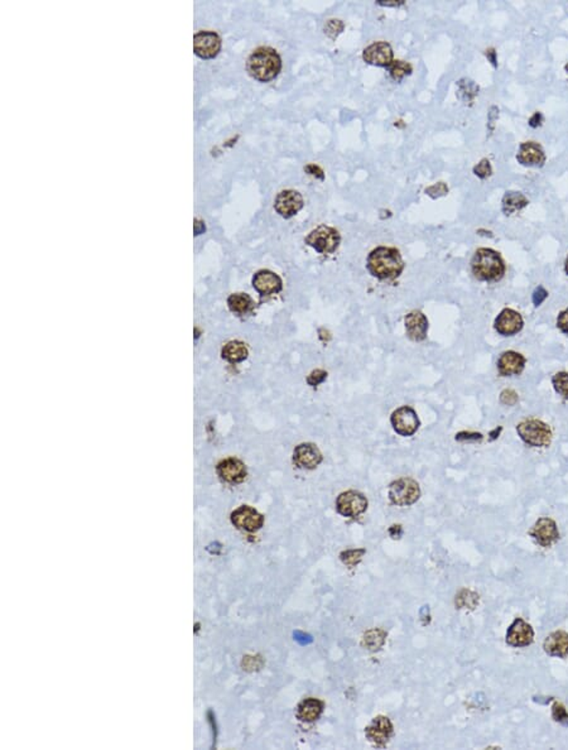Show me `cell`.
Masks as SVG:
<instances>
[{"instance_id":"1","label":"cell","mask_w":568,"mask_h":750,"mask_svg":"<svg viewBox=\"0 0 568 750\" xmlns=\"http://www.w3.org/2000/svg\"><path fill=\"white\" fill-rule=\"evenodd\" d=\"M366 268L378 279H395L402 274L404 261L398 249L379 246L369 254Z\"/></svg>"},{"instance_id":"2","label":"cell","mask_w":568,"mask_h":750,"mask_svg":"<svg viewBox=\"0 0 568 750\" xmlns=\"http://www.w3.org/2000/svg\"><path fill=\"white\" fill-rule=\"evenodd\" d=\"M282 69V60L274 48L259 47L252 51L248 58L246 70L249 75L261 82L276 79Z\"/></svg>"},{"instance_id":"3","label":"cell","mask_w":568,"mask_h":750,"mask_svg":"<svg viewBox=\"0 0 568 750\" xmlns=\"http://www.w3.org/2000/svg\"><path fill=\"white\" fill-rule=\"evenodd\" d=\"M473 276L484 282H497L505 274L504 261L493 249L482 248L473 254L471 261Z\"/></svg>"},{"instance_id":"4","label":"cell","mask_w":568,"mask_h":750,"mask_svg":"<svg viewBox=\"0 0 568 750\" xmlns=\"http://www.w3.org/2000/svg\"><path fill=\"white\" fill-rule=\"evenodd\" d=\"M517 432L521 441L530 447H548L552 443V430L543 421L536 419H525L517 426Z\"/></svg>"},{"instance_id":"5","label":"cell","mask_w":568,"mask_h":750,"mask_svg":"<svg viewBox=\"0 0 568 750\" xmlns=\"http://www.w3.org/2000/svg\"><path fill=\"white\" fill-rule=\"evenodd\" d=\"M305 242L318 253L332 254L338 250L341 237L338 230L333 229L331 226L321 225L315 230H312Z\"/></svg>"},{"instance_id":"6","label":"cell","mask_w":568,"mask_h":750,"mask_svg":"<svg viewBox=\"0 0 568 750\" xmlns=\"http://www.w3.org/2000/svg\"><path fill=\"white\" fill-rule=\"evenodd\" d=\"M421 497L418 482L410 478H402L390 484L389 499L394 506H407L414 504Z\"/></svg>"},{"instance_id":"7","label":"cell","mask_w":568,"mask_h":750,"mask_svg":"<svg viewBox=\"0 0 568 750\" xmlns=\"http://www.w3.org/2000/svg\"><path fill=\"white\" fill-rule=\"evenodd\" d=\"M392 426L395 432L403 437H410L418 431L421 426L417 412L414 411L410 406H403L401 408L395 410L390 417Z\"/></svg>"},{"instance_id":"8","label":"cell","mask_w":568,"mask_h":750,"mask_svg":"<svg viewBox=\"0 0 568 750\" xmlns=\"http://www.w3.org/2000/svg\"><path fill=\"white\" fill-rule=\"evenodd\" d=\"M336 509L344 517L355 518L368 509V500L362 493L355 490H348L340 494L336 500Z\"/></svg>"},{"instance_id":"9","label":"cell","mask_w":568,"mask_h":750,"mask_svg":"<svg viewBox=\"0 0 568 750\" xmlns=\"http://www.w3.org/2000/svg\"><path fill=\"white\" fill-rule=\"evenodd\" d=\"M529 535L534 538L538 545L545 548L551 547L554 542L560 539V530L557 528L556 522L548 517L539 518L529 530Z\"/></svg>"},{"instance_id":"10","label":"cell","mask_w":568,"mask_h":750,"mask_svg":"<svg viewBox=\"0 0 568 750\" xmlns=\"http://www.w3.org/2000/svg\"><path fill=\"white\" fill-rule=\"evenodd\" d=\"M524 321L518 311L513 308H504L494 323L495 331L501 336H514L523 330Z\"/></svg>"},{"instance_id":"11","label":"cell","mask_w":568,"mask_h":750,"mask_svg":"<svg viewBox=\"0 0 568 750\" xmlns=\"http://www.w3.org/2000/svg\"><path fill=\"white\" fill-rule=\"evenodd\" d=\"M534 640V631L530 624L517 618L506 632V643L514 648L528 647Z\"/></svg>"},{"instance_id":"12","label":"cell","mask_w":568,"mask_h":750,"mask_svg":"<svg viewBox=\"0 0 568 750\" xmlns=\"http://www.w3.org/2000/svg\"><path fill=\"white\" fill-rule=\"evenodd\" d=\"M195 54L201 58H213L219 55L221 49L220 37L215 32L202 31L193 37Z\"/></svg>"},{"instance_id":"13","label":"cell","mask_w":568,"mask_h":750,"mask_svg":"<svg viewBox=\"0 0 568 750\" xmlns=\"http://www.w3.org/2000/svg\"><path fill=\"white\" fill-rule=\"evenodd\" d=\"M302 207H303V198L297 191L284 190L276 195L274 209L276 213L285 219H289L296 213H298Z\"/></svg>"},{"instance_id":"14","label":"cell","mask_w":568,"mask_h":750,"mask_svg":"<svg viewBox=\"0 0 568 750\" xmlns=\"http://www.w3.org/2000/svg\"><path fill=\"white\" fill-rule=\"evenodd\" d=\"M322 454L313 443H300L293 452V464L306 470H313L322 462Z\"/></svg>"},{"instance_id":"15","label":"cell","mask_w":568,"mask_h":750,"mask_svg":"<svg viewBox=\"0 0 568 750\" xmlns=\"http://www.w3.org/2000/svg\"><path fill=\"white\" fill-rule=\"evenodd\" d=\"M252 287L261 296H272L282 291L283 283L281 277L272 270L261 269L252 277Z\"/></svg>"},{"instance_id":"16","label":"cell","mask_w":568,"mask_h":750,"mask_svg":"<svg viewBox=\"0 0 568 750\" xmlns=\"http://www.w3.org/2000/svg\"><path fill=\"white\" fill-rule=\"evenodd\" d=\"M363 58L366 64L389 67L393 64V49L387 42H375L364 49Z\"/></svg>"},{"instance_id":"17","label":"cell","mask_w":568,"mask_h":750,"mask_svg":"<svg viewBox=\"0 0 568 750\" xmlns=\"http://www.w3.org/2000/svg\"><path fill=\"white\" fill-rule=\"evenodd\" d=\"M231 521L235 527L241 530L255 532L263 526L264 518L252 506H243L231 514Z\"/></svg>"},{"instance_id":"18","label":"cell","mask_w":568,"mask_h":750,"mask_svg":"<svg viewBox=\"0 0 568 750\" xmlns=\"http://www.w3.org/2000/svg\"><path fill=\"white\" fill-rule=\"evenodd\" d=\"M527 359L513 350L503 353L497 360V371L501 377L519 375L525 368Z\"/></svg>"},{"instance_id":"19","label":"cell","mask_w":568,"mask_h":750,"mask_svg":"<svg viewBox=\"0 0 568 750\" xmlns=\"http://www.w3.org/2000/svg\"><path fill=\"white\" fill-rule=\"evenodd\" d=\"M217 474L221 480L229 484H239L244 482L246 478V467L237 458H229L222 460L217 465Z\"/></svg>"},{"instance_id":"20","label":"cell","mask_w":568,"mask_h":750,"mask_svg":"<svg viewBox=\"0 0 568 750\" xmlns=\"http://www.w3.org/2000/svg\"><path fill=\"white\" fill-rule=\"evenodd\" d=\"M365 734L372 744L383 747L389 742L390 736L393 734V725L390 720L386 716H378L372 720L369 727H366Z\"/></svg>"},{"instance_id":"21","label":"cell","mask_w":568,"mask_h":750,"mask_svg":"<svg viewBox=\"0 0 568 750\" xmlns=\"http://www.w3.org/2000/svg\"><path fill=\"white\" fill-rule=\"evenodd\" d=\"M404 324H405L407 336L412 341L419 342V341L426 340L427 332H428V320H427L425 314H422L421 311H412L404 318Z\"/></svg>"},{"instance_id":"22","label":"cell","mask_w":568,"mask_h":750,"mask_svg":"<svg viewBox=\"0 0 568 750\" xmlns=\"http://www.w3.org/2000/svg\"><path fill=\"white\" fill-rule=\"evenodd\" d=\"M517 159L523 166L542 167L545 165V154L542 147L536 143H523Z\"/></svg>"},{"instance_id":"23","label":"cell","mask_w":568,"mask_h":750,"mask_svg":"<svg viewBox=\"0 0 568 750\" xmlns=\"http://www.w3.org/2000/svg\"><path fill=\"white\" fill-rule=\"evenodd\" d=\"M545 652L551 657L566 658L568 657V633L563 631L552 633L543 643Z\"/></svg>"},{"instance_id":"24","label":"cell","mask_w":568,"mask_h":750,"mask_svg":"<svg viewBox=\"0 0 568 750\" xmlns=\"http://www.w3.org/2000/svg\"><path fill=\"white\" fill-rule=\"evenodd\" d=\"M322 711H324V703H321L317 699H307L300 703L297 709V716L300 721L313 723L317 718H320Z\"/></svg>"},{"instance_id":"25","label":"cell","mask_w":568,"mask_h":750,"mask_svg":"<svg viewBox=\"0 0 568 750\" xmlns=\"http://www.w3.org/2000/svg\"><path fill=\"white\" fill-rule=\"evenodd\" d=\"M228 306L230 311L234 312L237 316H244L246 314L252 312L255 303L249 294L234 293L228 298Z\"/></svg>"},{"instance_id":"26","label":"cell","mask_w":568,"mask_h":750,"mask_svg":"<svg viewBox=\"0 0 568 750\" xmlns=\"http://www.w3.org/2000/svg\"><path fill=\"white\" fill-rule=\"evenodd\" d=\"M248 348L241 341H230L221 351V355L229 363H241L248 358Z\"/></svg>"},{"instance_id":"27","label":"cell","mask_w":568,"mask_h":750,"mask_svg":"<svg viewBox=\"0 0 568 750\" xmlns=\"http://www.w3.org/2000/svg\"><path fill=\"white\" fill-rule=\"evenodd\" d=\"M528 205V200L521 192H506L503 198V211L505 215H512Z\"/></svg>"},{"instance_id":"28","label":"cell","mask_w":568,"mask_h":750,"mask_svg":"<svg viewBox=\"0 0 568 750\" xmlns=\"http://www.w3.org/2000/svg\"><path fill=\"white\" fill-rule=\"evenodd\" d=\"M386 637H387V633L383 632L380 629H374V631H370V632H368L364 635L363 646L368 648L371 652L378 651L384 644Z\"/></svg>"},{"instance_id":"29","label":"cell","mask_w":568,"mask_h":750,"mask_svg":"<svg viewBox=\"0 0 568 750\" xmlns=\"http://www.w3.org/2000/svg\"><path fill=\"white\" fill-rule=\"evenodd\" d=\"M388 69H389L390 78L394 80L395 82H401L405 76H410L413 70L410 64L404 61H393V64L390 65Z\"/></svg>"},{"instance_id":"30","label":"cell","mask_w":568,"mask_h":750,"mask_svg":"<svg viewBox=\"0 0 568 750\" xmlns=\"http://www.w3.org/2000/svg\"><path fill=\"white\" fill-rule=\"evenodd\" d=\"M552 384L554 390L558 395L568 401V373L567 371H558L553 375Z\"/></svg>"},{"instance_id":"31","label":"cell","mask_w":568,"mask_h":750,"mask_svg":"<svg viewBox=\"0 0 568 750\" xmlns=\"http://www.w3.org/2000/svg\"><path fill=\"white\" fill-rule=\"evenodd\" d=\"M479 604V595L470 590H462L456 596V605L460 609H475Z\"/></svg>"},{"instance_id":"32","label":"cell","mask_w":568,"mask_h":750,"mask_svg":"<svg viewBox=\"0 0 568 750\" xmlns=\"http://www.w3.org/2000/svg\"><path fill=\"white\" fill-rule=\"evenodd\" d=\"M458 86H460L458 95L464 102L473 100V97L476 96L477 91H479V87L476 86L473 81H470V80H461L458 82Z\"/></svg>"},{"instance_id":"33","label":"cell","mask_w":568,"mask_h":750,"mask_svg":"<svg viewBox=\"0 0 568 750\" xmlns=\"http://www.w3.org/2000/svg\"><path fill=\"white\" fill-rule=\"evenodd\" d=\"M365 554V550H348L340 554L341 561L347 565L348 567H355L356 565L362 561Z\"/></svg>"},{"instance_id":"34","label":"cell","mask_w":568,"mask_h":750,"mask_svg":"<svg viewBox=\"0 0 568 750\" xmlns=\"http://www.w3.org/2000/svg\"><path fill=\"white\" fill-rule=\"evenodd\" d=\"M552 716L554 721L560 723L563 727H568V712L562 703H554L552 707Z\"/></svg>"},{"instance_id":"35","label":"cell","mask_w":568,"mask_h":750,"mask_svg":"<svg viewBox=\"0 0 568 750\" xmlns=\"http://www.w3.org/2000/svg\"><path fill=\"white\" fill-rule=\"evenodd\" d=\"M342 31H344V23H342L341 21H338V19L329 21L327 24L324 25V33H326L331 40H335Z\"/></svg>"},{"instance_id":"36","label":"cell","mask_w":568,"mask_h":750,"mask_svg":"<svg viewBox=\"0 0 568 750\" xmlns=\"http://www.w3.org/2000/svg\"><path fill=\"white\" fill-rule=\"evenodd\" d=\"M326 378H327V371H322V369H316L307 377L308 386L317 387V386L322 384Z\"/></svg>"},{"instance_id":"37","label":"cell","mask_w":568,"mask_h":750,"mask_svg":"<svg viewBox=\"0 0 568 750\" xmlns=\"http://www.w3.org/2000/svg\"><path fill=\"white\" fill-rule=\"evenodd\" d=\"M473 174H476L477 177L480 178H488L489 176L493 174V169H491V165H490L488 159H482V162L477 165V166L473 167Z\"/></svg>"},{"instance_id":"38","label":"cell","mask_w":568,"mask_h":750,"mask_svg":"<svg viewBox=\"0 0 568 750\" xmlns=\"http://www.w3.org/2000/svg\"><path fill=\"white\" fill-rule=\"evenodd\" d=\"M455 438L458 443H476V441H482V434L477 432H460L456 434Z\"/></svg>"},{"instance_id":"39","label":"cell","mask_w":568,"mask_h":750,"mask_svg":"<svg viewBox=\"0 0 568 750\" xmlns=\"http://www.w3.org/2000/svg\"><path fill=\"white\" fill-rule=\"evenodd\" d=\"M447 191H449V189H447V186H446L445 183H442V182H440V183H437V185H434V186L428 187V189H427L426 190V192L427 195H429L431 198H440V196H443V195H446V194H447Z\"/></svg>"},{"instance_id":"40","label":"cell","mask_w":568,"mask_h":750,"mask_svg":"<svg viewBox=\"0 0 568 750\" xmlns=\"http://www.w3.org/2000/svg\"><path fill=\"white\" fill-rule=\"evenodd\" d=\"M500 402L505 406H514L518 402V395L512 389H505L500 395Z\"/></svg>"},{"instance_id":"41","label":"cell","mask_w":568,"mask_h":750,"mask_svg":"<svg viewBox=\"0 0 568 750\" xmlns=\"http://www.w3.org/2000/svg\"><path fill=\"white\" fill-rule=\"evenodd\" d=\"M557 327L563 333L568 335V308H566L565 311H562L557 317Z\"/></svg>"},{"instance_id":"42","label":"cell","mask_w":568,"mask_h":750,"mask_svg":"<svg viewBox=\"0 0 568 750\" xmlns=\"http://www.w3.org/2000/svg\"><path fill=\"white\" fill-rule=\"evenodd\" d=\"M547 297H548V292H547L545 288L541 285V287H538L536 291H534V293H533V303H534L536 306H539L541 303L545 302Z\"/></svg>"},{"instance_id":"43","label":"cell","mask_w":568,"mask_h":750,"mask_svg":"<svg viewBox=\"0 0 568 750\" xmlns=\"http://www.w3.org/2000/svg\"><path fill=\"white\" fill-rule=\"evenodd\" d=\"M294 640H297L302 646H307V644H311L313 642V638L309 634L302 632L294 633Z\"/></svg>"},{"instance_id":"44","label":"cell","mask_w":568,"mask_h":750,"mask_svg":"<svg viewBox=\"0 0 568 750\" xmlns=\"http://www.w3.org/2000/svg\"><path fill=\"white\" fill-rule=\"evenodd\" d=\"M305 171H306L307 174L315 176L317 178H320V180H324V171H322L320 167L316 166V165H308V166L305 167Z\"/></svg>"},{"instance_id":"45","label":"cell","mask_w":568,"mask_h":750,"mask_svg":"<svg viewBox=\"0 0 568 750\" xmlns=\"http://www.w3.org/2000/svg\"><path fill=\"white\" fill-rule=\"evenodd\" d=\"M542 121H543V115L541 113H536L529 120V126L532 128L539 127L542 124Z\"/></svg>"},{"instance_id":"46","label":"cell","mask_w":568,"mask_h":750,"mask_svg":"<svg viewBox=\"0 0 568 750\" xmlns=\"http://www.w3.org/2000/svg\"><path fill=\"white\" fill-rule=\"evenodd\" d=\"M497 113H499L497 108L493 106L489 114L490 132L494 130V123H495V120L497 119Z\"/></svg>"},{"instance_id":"47","label":"cell","mask_w":568,"mask_h":750,"mask_svg":"<svg viewBox=\"0 0 568 750\" xmlns=\"http://www.w3.org/2000/svg\"><path fill=\"white\" fill-rule=\"evenodd\" d=\"M389 533L393 538H399L402 536V527L401 526H393L392 528L389 529Z\"/></svg>"},{"instance_id":"48","label":"cell","mask_w":568,"mask_h":750,"mask_svg":"<svg viewBox=\"0 0 568 750\" xmlns=\"http://www.w3.org/2000/svg\"><path fill=\"white\" fill-rule=\"evenodd\" d=\"M205 230L206 228L205 225H204V222H201V220H195V234H196V235L202 234Z\"/></svg>"},{"instance_id":"49","label":"cell","mask_w":568,"mask_h":750,"mask_svg":"<svg viewBox=\"0 0 568 750\" xmlns=\"http://www.w3.org/2000/svg\"><path fill=\"white\" fill-rule=\"evenodd\" d=\"M404 1H394V0H389V1H378L379 5H383V7H399L402 5Z\"/></svg>"},{"instance_id":"50","label":"cell","mask_w":568,"mask_h":750,"mask_svg":"<svg viewBox=\"0 0 568 750\" xmlns=\"http://www.w3.org/2000/svg\"><path fill=\"white\" fill-rule=\"evenodd\" d=\"M486 56L491 61V64L494 65V67H497V52L494 49H489V51H486Z\"/></svg>"},{"instance_id":"51","label":"cell","mask_w":568,"mask_h":750,"mask_svg":"<svg viewBox=\"0 0 568 750\" xmlns=\"http://www.w3.org/2000/svg\"><path fill=\"white\" fill-rule=\"evenodd\" d=\"M565 270H566V273H567L568 274V257L567 259H566V261H565Z\"/></svg>"},{"instance_id":"52","label":"cell","mask_w":568,"mask_h":750,"mask_svg":"<svg viewBox=\"0 0 568 750\" xmlns=\"http://www.w3.org/2000/svg\"><path fill=\"white\" fill-rule=\"evenodd\" d=\"M566 69H567V70H568V65H567V66H566Z\"/></svg>"}]
</instances>
